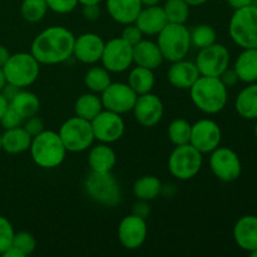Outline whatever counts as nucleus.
Masks as SVG:
<instances>
[{
  "mask_svg": "<svg viewBox=\"0 0 257 257\" xmlns=\"http://www.w3.org/2000/svg\"><path fill=\"white\" fill-rule=\"evenodd\" d=\"M253 5H255V8L257 9V0H255V2H253Z\"/></svg>",
  "mask_w": 257,
  "mask_h": 257,
  "instance_id": "nucleus-58",
  "label": "nucleus"
},
{
  "mask_svg": "<svg viewBox=\"0 0 257 257\" xmlns=\"http://www.w3.org/2000/svg\"><path fill=\"white\" fill-rule=\"evenodd\" d=\"M135 24L140 28L143 35H157L168 24V20L163 8L153 5L142 8Z\"/></svg>",
  "mask_w": 257,
  "mask_h": 257,
  "instance_id": "nucleus-21",
  "label": "nucleus"
},
{
  "mask_svg": "<svg viewBox=\"0 0 257 257\" xmlns=\"http://www.w3.org/2000/svg\"><path fill=\"white\" fill-rule=\"evenodd\" d=\"M10 55L12 54H10L9 49H8L7 47H4V45H0V68H3L5 64H7Z\"/></svg>",
  "mask_w": 257,
  "mask_h": 257,
  "instance_id": "nucleus-48",
  "label": "nucleus"
},
{
  "mask_svg": "<svg viewBox=\"0 0 257 257\" xmlns=\"http://www.w3.org/2000/svg\"><path fill=\"white\" fill-rule=\"evenodd\" d=\"M120 38L133 47V45L138 44L143 39V33L141 32V29L135 23H131V24L124 25Z\"/></svg>",
  "mask_w": 257,
  "mask_h": 257,
  "instance_id": "nucleus-40",
  "label": "nucleus"
},
{
  "mask_svg": "<svg viewBox=\"0 0 257 257\" xmlns=\"http://www.w3.org/2000/svg\"><path fill=\"white\" fill-rule=\"evenodd\" d=\"M157 45L160 47L163 59L168 62H177L185 59L190 52L191 34L185 24L168 23L157 34Z\"/></svg>",
  "mask_w": 257,
  "mask_h": 257,
  "instance_id": "nucleus-5",
  "label": "nucleus"
},
{
  "mask_svg": "<svg viewBox=\"0 0 257 257\" xmlns=\"http://www.w3.org/2000/svg\"><path fill=\"white\" fill-rule=\"evenodd\" d=\"M102 65L109 73H123L133 64V47L122 38H113L104 43Z\"/></svg>",
  "mask_w": 257,
  "mask_h": 257,
  "instance_id": "nucleus-12",
  "label": "nucleus"
},
{
  "mask_svg": "<svg viewBox=\"0 0 257 257\" xmlns=\"http://www.w3.org/2000/svg\"><path fill=\"white\" fill-rule=\"evenodd\" d=\"M188 90L196 108L206 114H217L227 104L228 88L220 77L200 75Z\"/></svg>",
  "mask_w": 257,
  "mask_h": 257,
  "instance_id": "nucleus-2",
  "label": "nucleus"
},
{
  "mask_svg": "<svg viewBox=\"0 0 257 257\" xmlns=\"http://www.w3.org/2000/svg\"><path fill=\"white\" fill-rule=\"evenodd\" d=\"M112 83L110 73L104 67H92L84 74V84L90 92L100 94Z\"/></svg>",
  "mask_w": 257,
  "mask_h": 257,
  "instance_id": "nucleus-32",
  "label": "nucleus"
},
{
  "mask_svg": "<svg viewBox=\"0 0 257 257\" xmlns=\"http://www.w3.org/2000/svg\"><path fill=\"white\" fill-rule=\"evenodd\" d=\"M147 220L131 213L123 217L118 226V240L127 250H137L147 238Z\"/></svg>",
  "mask_w": 257,
  "mask_h": 257,
  "instance_id": "nucleus-16",
  "label": "nucleus"
},
{
  "mask_svg": "<svg viewBox=\"0 0 257 257\" xmlns=\"http://www.w3.org/2000/svg\"><path fill=\"white\" fill-rule=\"evenodd\" d=\"M136 120L143 127H155L163 117V103L158 95L152 92L138 95L136 104L132 109Z\"/></svg>",
  "mask_w": 257,
  "mask_h": 257,
  "instance_id": "nucleus-17",
  "label": "nucleus"
},
{
  "mask_svg": "<svg viewBox=\"0 0 257 257\" xmlns=\"http://www.w3.org/2000/svg\"><path fill=\"white\" fill-rule=\"evenodd\" d=\"M162 8L165 10L168 23L186 24L190 18L191 5L185 0H167Z\"/></svg>",
  "mask_w": 257,
  "mask_h": 257,
  "instance_id": "nucleus-33",
  "label": "nucleus"
},
{
  "mask_svg": "<svg viewBox=\"0 0 257 257\" xmlns=\"http://www.w3.org/2000/svg\"><path fill=\"white\" fill-rule=\"evenodd\" d=\"M222 131L215 120L203 118L193 123L191 128L190 145L201 153H211L221 145Z\"/></svg>",
  "mask_w": 257,
  "mask_h": 257,
  "instance_id": "nucleus-15",
  "label": "nucleus"
},
{
  "mask_svg": "<svg viewBox=\"0 0 257 257\" xmlns=\"http://www.w3.org/2000/svg\"><path fill=\"white\" fill-rule=\"evenodd\" d=\"M105 5L109 17L122 25L135 23L143 8L141 0H107Z\"/></svg>",
  "mask_w": 257,
  "mask_h": 257,
  "instance_id": "nucleus-23",
  "label": "nucleus"
},
{
  "mask_svg": "<svg viewBox=\"0 0 257 257\" xmlns=\"http://www.w3.org/2000/svg\"><path fill=\"white\" fill-rule=\"evenodd\" d=\"M231 55L227 48L218 43H213L207 48L200 49L195 64L201 75L220 77L230 67Z\"/></svg>",
  "mask_w": 257,
  "mask_h": 257,
  "instance_id": "nucleus-11",
  "label": "nucleus"
},
{
  "mask_svg": "<svg viewBox=\"0 0 257 257\" xmlns=\"http://www.w3.org/2000/svg\"><path fill=\"white\" fill-rule=\"evenodd\" d=\"M19 90H20V88L15 87V85H13V84H10V83H7V84H5V87L3 88V90L0 93H2V94L4 95L5 98H7L8 102H10V100H12L13 98L15 97V94H17Z\"/></svg>",
  "mask_w": 257,
  "mask_h": 257,
  "instance_id": "nucleus-46",
  "label": "nucleus"
},
{
  "mask_svg": "<svg viewBox=\"0 0 257 257\" xmlns=\"http://www.w3.org/2000/svg\"><path fill=\"white\" fill-rule=\"evenodd\" d=\"M0 151H2V133H0Z\"/></svg>",
  "mask_w": 257,
  "mask_h": 257,
  "instance_id": "nucleus-57",
  "label": "nucleus"
},
{
  "mask_svg": "<svg viewBox=\"0 0 257 257\" xmlns=\"http://www.w3.org/2000/svg\"><path fill=\"white\" fill-rule=\"evenodd\" d=\"M202 153L192 145L176 146L168 157V170L175 178L188 181L198 175L202 167Z\"/></svg>",
  "mask_w": 257,
  "mask_h": 257,
  "instance_id": "nucleus-9",
  "label": "nucleus"
},
{
  "mask_svg": "<svg viewBox=\"0 0 257 257\" xmlns=\"http://www.w3.org/2000/svg\"><path fill=\"white\" fill-rule=\"evenodd\" d=\"M161 0H141L143 7H153V5L160 4Z\"/></svg>",
  "mask_w": 257,
  "mask_h": 257,
  "instance_id": "nucleus-53",
  "label": "nucleus"
},
{
  "mask_svg": "<svg viewBox=\"0 0 257 257\" xmlns=\"http://www.w3.org/2000/svg\"><path fill=\"white\" fill-rule=\"evenodd\" d=\"M23 128H24L32 137H35V136H38L39 133H42L43 131H44V122H43L42 118L38 117V114L33 115V117L27 118V119L24 120Z\"/></svg>",
  "mask_w": 257,
  "mask_h": 257,
  "instance_id": "nucleus-42",
  "label": "nucleus"
},
{
  "mask_svg": "<svg viewBox=\"0 0 257 257\" xmlns=\"http://www.w3.org/2000/svg\"><path fill=\"white\" fill-rule=\"evenodd\" d=\"M74 40L75 35L69 29L60 25H53L34 38L30 53L40 64H60L73 57Z\"/></svg>",
  "mask_w": 257,
  "mask_h": 257,
  "instance_id": "nucleus-1",
  "label": "nucleus"
},
{
  "mask_svg": "<svg viewBox=\"0 0 257 257\" xmlns=\"http://www.w3.org/2000/svg\"><path fill=\"white\" fill-rule=\"evenodd\" d=\"M186 3L191 5V7H200V5H203L205 3H207L208 0H185Z\"/></svg>",
  "mask_w": 257,
  "mask_h": 257,
  "instance_id": "nucleus-51",
  "label": "nucleus"
},
{
  "mask_svg": "<svg viewBox=\"0 0 257 257\" xmlns=\"http://www.w3.org/2000/svg\"><path fill=\"white\" fill-rule=\"evenodd\" d=\"M132 213H135V215H137V216H140V217L147 220L148 216H150V213H151L150 202H148V201L138 200V202L135 203V206H133Z\"/></svg>",
  "mask_w": 257,
  "mask_h": 257,
  "instance_id": "nucleus-44",
  "label": "nucleus"
},
{
  "mask_svg": "<svg viewBox=\"0 0 257 257\" xmlns=\"http://www.w3.org/2000/svg\"><path fill=\"white\" fill-rule=\"evenodd\" d=\"M3 70L8 83L24 89L37 82L40 73V63L30 52H19L10 55Z\"/></svg>",
  "mask_w": 257,
  "mask_h": 257,
  "instance_id": "nucleus-7",
  "label": "nucleus"
},
{
  "mask_svg": "<svg viewBox=\"0 0 257 257\" xmlns=\"http://www.w3.org/2000/svg\"><path fill=\"white\" fill-rule=\"evenodd\" d=\"M104 43L95 33H84L75 38L73 57L83 64H95L100 62Z\"/></svg>",
  "mask_w": 257,
  "mask_h": 257,
  "instance_id": "nucleus-18",
  "label": "nucleus"
},
{
  "mask_svg": "<svg viewBox=\"0 0 257 257\" xmlns=\"http://www.w3.org/2000/svg\"><path fill=\"white\" fill-rule=\"evenodd\" d=\"M32 136L23 128V125L5 130L2 135V151L9 155L27 152L32 145Z\"/></svg>",
  "mask_w": 257,
  "mask_h": 257,
  "instance_id": "nucleus-25",
  "label": "nucleus"
},
{
  "mask_svg": "<svg viewBox=\"0 0 257 257\" xmlns=\"http://www.w3.org/2000/svg\"><path fill=\"white\" fill-rule=\"evenodd\" d=\"M155 83V73H153L152 69H148V68L137 65L133 69H131L130 74H128V85L137 93V95L152 92Z\"/></svg>",
  "mask_w": 257,
  "mask_h": 257,
  "instance_id": "nucleus-29",
  "label": "nucleus"
},
{
  "mask_svg": "<svg viewBox=\"0 0 257 257\" xmlns=\"http://www.w3.org/2000/svg\"><path fill=\"white\" fill-rule=\"evenodd\" d=\"M3 256H5V257H25L19 250H18V248H15L14 246H12V247L8 248Z\"/></svg>",
  "mask_w": 257,
  "mask_h": 257,
  "instance_id": "nucleus-49",
  "label": "nucleus"
},
{
  "mask_svg": "<svg viewBox=\"0 0 257 257\" xmlns=\"http://www.w3.org/2000/svg\"><path fill=\"white\" fill-rule=\"evenodd\" d=\"M162 183L156 176H142L133 185V195L137 200L153 201L161 195Z\"/></svg>",
  "mask_w": 257,
  "mask_h": 257,
  "instance_id": "nucleus-31",
  "label": "nucleus"
},
{
  "mask_svg": "<svg viewBox=\"0 0 257 257\" xmlns=\"http://www.w3.org/2000/svg\"><path fill=\"white\" fill-rule=\"evenodd\" d=\"M104 108H103L102 99H100V97H98L97 93H84V94L78 97V99L75 100V115L84 118L87 120H92Z\"/></svg>",
  "mask_w": 257,
  "mask_h": 257,
  "instance_id": "nucleus-30",
  "label": "nucleus"
},
{
  "mask_svg": "<svg viewBox=\"0 0 257 257\" xmlns=\"http://www.w3.org/2000/svg\"><path fill=\"white\" fill-rule=\"evenodd\" d=\"M191 128H192V124L188 120L183 119V118H177L168 125V138L175 146L187 145L190 143Z\"/></svg>",
  "mask_w": 257,
  "mask_h": 257,
  "instance_id": "nucleus-34",
  "label": "nucleus"
},
{
  "mask_svg": "<svg viewBox=\"0 0 257 257\" xmlns=\"http://www.w3.org/2000/svg\"><path fill=\"white\" fill-rule=\"evenodd\" d=\"M29 152L35 165L45 170L59 167L67 157V150L58 132L54 131L44 130L33 137Z\"/></svg>",
  "mask_w": 257,
  "mask_h": 257,
  "instance_id": "nucleus-3",
  "label": "nucleus"
},
{
  "mask_svg": "<svg viewBox=\"0 0 257 257\" xmlns=\"http://www.w3.org/2000/svg\"><path fill=\"white\" fill-rule=\"evenodd\" d=\"M9 105L25 120L27 118L38 114L40 109V100L38 95L33 92L20 89L10 100Z\"/></svg>",
  "mask_w": 257,
  "mask_h": 257,
  "instance_id": "nucleus-28",
  "label": "nucleus"
},
{
  "mask_svg": "<svg viewBox=\"0 0 257 257\" xmlns=\"http://www.w3.org/2000/svg\"><path fill=\"white\" fill-rule=\"evenodd\" d=\"M255 0H227L228 5L232 8L233 10L240 9V8L248 7V5H252Z\"/></svg>",
  "mask_w": 257,
  "mask_h": 257,
  "instance_id": "nucleus-47",
  "label": "nucleus"
},
{
  "mask_svg": "<svg viewBox=\"0 0 257 257\" xmlns=\"http://www.w3.org/2000/svg\"><path fill=\"white\" fill-rule=\"evenodd\" d=\"M24 123V119L13 109L12 107H8V109L5 110V113L3 114L2 119H0V124L3 125L4 130H10V128L20 127Z\"/></svg>",
  "mask_w": 257,
  "mask_h": 257,
  "instance_id": "nucleus-41",
  "label": "nucleus"
},
{
  "mask_svg": "<svg viewBox=\"0 0 257 257\" xmlns=\"http://www.w3.org/2000/svg\"><path fill=\"white\" fill-rule=\"evenodd\" d=\"M233 240L241 250L252 252L257 250V216L246 215L233 226Z\"/></svg>",
  "mask_w": 257,
  "mask_h": 257,
  "instance_id": "nucleus-19",
  "label": "nucleus"
},
{
  "mask_svg": "<svg viewBox=\"0 0 257 257\" xmlns=\"http://www.w3.org/2000/svg\"><path fill=\"white\" fill-rule=\"evenodd\" d=\"M102 0H78V4L89 5V4H99Z\"/></svg>",
  "mask_w": 257,
  "mask_h": 257,
  "instance_id": "nucleus-54",
  "label": "nucleus"
},
{
  "mask_svg": "<svg viewBox=\"0 0 257 257\" xmlns=\"http://www.w3.org/2000/svg\"><path fill=\"white\" fill-rule=\"evenodd\" d=\"M200 75L195 62L186 59L172 62L167 72L168 82L177 89H190Z\"/></svg>",
  "mask_w": 257,
  "mask_h": 257,
  "instance_id": "nucleus-20",
  "label": "nucleus"
},
{
  "mask_svg": "<svg viewBox=\"0 0 257 257\" xmlns=\"http://www.w3.org/2000/svg\"><path fill=\"white\" fill-rule=\"evenodd\" d=\"M163 55L157 43L142 39L138 44L133 45V63L148 69H157L162 65Z\"/></svg>",
  "mask_w": 257,
  "mask_h": 257,
  "instance_id": "nucleus-22",
  "label": "nucleus"
},
{
  "mask_svg": "<svg viewBox=\"0 0 257 257\" xmlns=\"http://www.w3.org/2000/svg\"><path fill=\"white\" fill-rule=\"evenodd\" d=\"M220 79L222 80L223 84L226 85L227 88H231V87H235L236 84H237L240 80H238V77L237 74H236V72L233 69H226L225 72L222 73V74L220 75Z\"/></svg>",
  "mask_w": 257,
  "mask_h": 257,
  "instance_id": "nucleus-45",
  "label": "nucleus"
},
{
  "mask_svg": "<svg viewBox=\"0 0 257 257\" xmlns=\"http://www.w3.org/2000/svg\"><path fill=\"white\" fill-rule=\"evenodd\" d=\"M60 140L64 145L67 152H83L88 148L92 147L94 142V135H93L92 124L90 120L74 115L68 118L59 128Z\"/></svg>",
  "mask_w": 257,
  "mask_h": 257,
  "instance_id": "nucleus-8",
  "label": "nucleus"
},
{
  "mask_svg": "<svg viewBox=\"0 0 257 257\" xmlns=\"http://www.w3.org/2000/svg\"><path fill=\"white\" fill-rule=\"evenodd\" d=\"M117 163V155L107 143H98L89 148L88 165L93 172H112Z\"/></svg>",
  "mask_w": 257,
  "mask_h": 257,
  "instance_id": "nucleus-24",
  "label": "nucleus"
},
{
  "mask_svg": "<svg viewBox=\"0 0 257 257\" xmlns=\"http://www.w3.org/2000/svg\"><path fill=\"white\" fill-rule=\"evenodd\" d=\"M84 191L88 197L104 207H115L122 202V187L113 172H93L84 178Z\"/></svg>",
  "mask_w": 257,
  "mask_h": 257,
  "instance_id": "nucleus-4",
  "label": "nucleus"
},
{
  "mask_svg": "<svg viewBox=\"0 0 257 257\" xmlns=\"http://www.w3.org/2000/svg\"><path fill=\"white\" fill-rule=\"evenodd\" d=\"M7 78H5V74H4V70H3V68H0V92L3 90V88L5 87V84H7Z\"/></svg>",
  "mask_w": 257,
  "mask_h": 257,
  "instance_id": "nucleus-52",
  "label": "nucleus"
},
{
  "mask_svg": "<svg viewBox=\"0 0 257 257\" xmlns=\"http://www.w3.org/2000/svg\"><path fill=\"white\" fill-rule=\"evenodd\" d=\"M82 14L84 19L89 20V22H94L100 17V8L99 4H89L83 5Z\"/></svg>",
  "mask_w": 257,
  "mask_h": 257,
  "instance_id": "nucleus-43",
  "label": "nucleus"
},
{
  "mask_svg": "<svg viewBox=\"0 0 257 257\" xmlns=\"http://www.w3.org/2000/svg\"><path fill=\"white\" fill-rule=\"evenodd\" d=\"M137 98V93L128 85V83L112 82L100 93L103 108L118 114L132 112Z\"/></svg>",
  "mask_w": 257,
  "mask_h": 257,
  "instance_id": "nucleus-14",
  "label": "nucleus"
},
{
  "mask_svg": "<svg viewBox=\"0 0 257 257\" xmlns=\"http://www.w3.org/2000/svg\"><path fill=\"white\" fill-rule=\"evenodd\" d=\"M15 248L20 251L24 256L32 255L37 248V240L34 236L27 231H20V232H15L14 238H13V245Z\"/></svg>",
  "mask_w": 257,
  "mask_h": 257,
  "instance_id": "nucleus-37",
  "label": "nucleus"
},
{
  "mask_svg": "<svg viewBox=\"0 0 257 257\" xmlns=\"http://www.w3.org/2000/svg\"><path fill=\"white\" fill-rule=\"evenodd\" d=\"M233 70L240 82L250 84L257 82V48H247L236 58Z\"/></svg>",
  "mask_w": 257,
  "mask_h": 257,
  "instance_id": "nucleus-26",
  "label": "nucleus"
},
{
  "mask_svg": "<svg viewBox=\"0 0 257 257\" xmlns=\"http://www.w3.org/2000/svg\"><path fill=\"white\" fill-rule=\"evenodd\" d=\"M235 109L243 119H257V83H250L237 94Z\"/></svg>",
  "mask_w": 257,
  "mask_h": 257,
  "instance_id": "nucleus-27",
  "label": "nucleus"
},
{
  "mask_svg": "<svg viewBox=\"0 0 257 257\" xmlns=\"http://www.w3.org/2000/svg\"><path fill=\"white\" fill-rule=\"evenodd\" d=\"M231 39L242 49L257 48V9L255 5L240 8L233 12L228 23Z\"/></svg>",
  "mask_w": 257,
  "mask_h": 257,
  "instance_id": "nucleus-6",
  "label": "nucleus"
},
{
  "mask_svg": "<svg viewBox=\"0 0 257 257\" xmlns=\"http://www.w3.org/2000/svg\"><path fill=\"white\" fill-rule=\"evenodd\" d=\"M48 5L45 0H23L20 14L23 19L29 23H38L47 15Z\"/></svg>",
  "mask_w": 257,
  "mask_h": 257,
  "instance_id": "nucleus-35",
  "label": "nucleus"
},
{
  "mask_svg": "<svg viewBox=\"0 0 257 257\" xmlns=\"http://www.w3.org/2000/svg\"><path fill=\"white\" fill-rule=\"evenodd\" d=\"M210 168L217 180L222 182H233L242 172V163L233 150L228 147H220L210 153Z\"/></svg>",
  "mask_w": 257,
  "mask_h": 257,
  "instance_id": "nucleus-10",
  "label": "nucleus"
},
{
  "mask_svg": "<svg viewBox=\"0 0 257 257\" xmlns=\"http://www.w3.org/2000/svg\"><path fill=\"white\" fill-rule=\"evenodd\" d=\"M250 255L252 256V257H257V250H255V251H252V252H250Z\"/></svg>",
  "mask_w": 257,
  "mask_h": 257,
  "instance_id": "nucleus-55",
  "label": "nucleus"
},
{
  "mask_svg": "<svg viewBox=\"0 0 257 257\" xmlns=\"http://www.w3.org/2000/svg\"><path fill=\"white\" fill-rule=\"evenodd\" d=\"M191 45L197 48L198 50L207 48L216 43V30L208 24H200L193 28L190 32Z\"/></svg>",
  "mask_w": 257,
  "mask_h": 257,
  "instance_id": "nucleus-36",
  "label": "nucleus"
},
{
  "mask_svg": "<svg viewBox=\"0 0 257 257\" xmlns=\"http://www.w3.org/2000/svg\"><path fill=\"white\" fill-rule=\"evenodd\" d=\"M48 9L57 14H68L77 8L78 0H45Z\"/></svg>",
  "mask_w": 257,
  "mask_h": 257,
  "instance_id": "nucleus-39",
  "label": "nucleus"
},
{
  "mask_svg": "<svg viewBox=\"0 0 257 257\" xmlns=\"http://www.w3.org/2000/svg\"><path fill=\"white\" fill-rule=\"evenodd\" d=\"M90 124H92L94 140L100 143L110 145L119 141L124 135L125 124L122 114L110 110L103 109L90 120Z\"/></svg>",
  "mask_w": 257,
  "mask_h": 257,
  "instance_id": "nucleus-13",
  "label": "nucleus"
},
{
  "mask_svg": "<svg viewBox=\"0 0 257 257\" xmlns=\"http://www.w3.org/2000/svg\"><path fill=\"white\" fill-rule=\"evenodd\" d=\"M253 131H255V136H256V138H257V122H256V125H255V130H253Z\"/></svg>",
  "mask_w": 257,
  "mask_h": 257,
  "instance_id": "nucleus-56",
  "label": "nucleus"
},
{
  "mask_svg": "<svg viewBox=\"0 0 257 257\" xmlns=\"http://www.w3.org/2000/svg\"><path fill=\"white\" fill-rule=\"evenodd\" d=\"M15 231L12 222L4 216H0V255H4L5 251L13 245Z\"/></svg>",
  "mask_w": 257,
  "mask_h": 257,
  "instance_id": "nucleus-38",
  "label": "nucleus"
},
{
  "mask_svg": "<svg viewBox=\"0 0 257 257\" xmlns=\"http://www.w3.org/2000/svg\"><path fill=\"white\" fill-rule=\"evenodd\" d=\"M8 107H9V102H8L7 98H5L4 95L0 93V119H2L3 114L5 113V110L8 109Z\"/></svg>",
  "mask_w": 257,
  "mask_h": 257,
  "instance_id": "nucleus-50",
  "label": "nucleus"
}]
</instances>
